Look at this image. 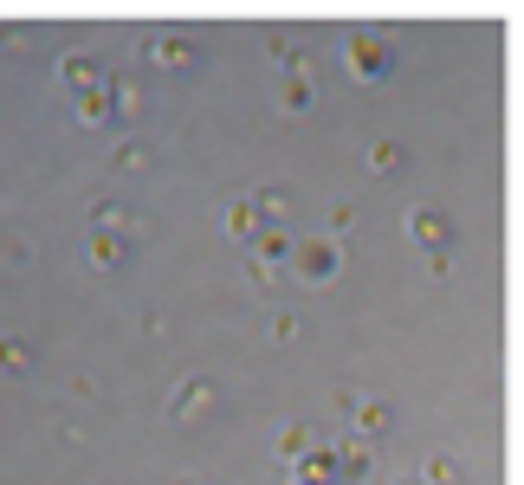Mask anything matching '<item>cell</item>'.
Here are the masks:
<instances>
[{
	"instance_id": "obj_5",
	"label": "cell",
	"mask_w": 524,
	"mask_h": 485,
	"mask_svg": "<svg viewBox=\"0 0 524 485\" xmlns=\"http://www.w3.org/2000/svg\"><path fill=\"white\" fill-rule=\"evenodd\" d=\"M208 408H214V382H208V376H188L182 395H175V414H182V421H195V414H208Z\"/></svg>"
},
{
	"instance_id": "obj_13",
	"label": "cell",
	"mask_w": 524,
	"mask_h": 485,
	"mask_svg": "<svg viewBox=\"0 0 524 485\" xmlns=\"http://www.w3.org/2000/svg\"><path fill=\"white\" fill-rule=\"evenodd\" d=\"M253 240H259V253H253V259H266V266H279V259L292 253V233H285V227H259Z\"/></svg>"
},
{
	"instance_id": "obj_1",
	"label": "cell",
	"mask_w": 524,
	"mask_h": 485,
	"mask_svg": "<svg viewBox=\"0 0 524 485\" xmlns=\"http://www.w3.org/2000/svg\"><path fill=\"white\" fill-rule=\"evenodd\" d=\"M343 59H350V78H389V65H395V46H389V33H350V46H343Z\"/></svg>"
},
{
	"instance_id": "obj_20",
	"label": "cell",
	"mask_w": 524,
	"mask_h": 485,
	"mask_svg": "<svg viewBox=\"0 0 524 485\" xmlns=\"http://www.w3.org/2000/svg\"><path fill=\"white\" fill-rule=\"evenodd\" d=\"M369 169H376V175L402 169V143H376V149H369Z\"/></svg>"
},
{
	"instance_id": "obj_15",
	"label": "cell",
	"mask_w": 524,
	"mask_h": 485,
	"mask_svg": "<svg viewBox=\"0 0 524 485\" xmlns=\"http://www.w3.org/2000/svg\"><path fill=\"white\" fill-rule=\"evenodd\" d=\"M330 460H337V473H369V447H363V440H337Z\"/></svg>"
},
{
	"instance_id": "obj_7",
	"label": "cell",
	"mask_w": 524,
	"mask_h": 485,
	"mask_svg": "<svg viewBox=\"0 0 524 485\" xmlns=\"http://www.w3.org/2000/svg\"><path fill=\"white\" fill-rule=\"evenodd\" d=\"M350 414H356V434H389V427H395L389 401H350Z\"/></svg>"
},
{
	"instance_id": "obj_12",
	"label": "cell",
	"mask_w": 524,
	"mask_h": 485,
	"mask_svg": "<svg viewBox=\"0 0 524 485\" xmlns=\"http://www.w3.org/2000/svg\"><path fill=\"white\" fill-rule=\"evenodd\" d=\"M246 201H253L259 220H285V214H292V194H285V188H259V194H246Z\"/></svg>"
},
{
	"instance_id": "obj_11",
	"label": "cell",
	"mask_w": 524,
	"mask_h": 485,
	"mask_svg": "<svg viewBox=\"0 0 524 485\" xmlns=\"http://www.w3.org/2000/svg\"><path fill=\"white\" fill-rule=\"evenodd\" d=\"M298 479H305V485H330V479H337V460H330V447H311L305 460H298Z\"/></svg>"
},
{
	"instance_id": "obj_9",
	"label": "cell",
	"mask_w": 524,
	"mask_h": 485,
	"mask_svg": "<svg viewBox=\"0 0 524 485\" xmlns=\"http://www.w3.org/2000/svg\"><path fill=\"white\" fill-rule=\"evenodd\" d=\"M91 227H98V233H136V214H130V207H117V201H98V207H91Z\"/></svg>"
},
{
	"instance_id": "obj_21",
	"label": "cell",
	"mask_w": 524,
	"mask_h": 485,
	"mask_svg": "<svg viewBox=\"0 0 524 485\" xmlns=\"http://www.w3.org/2000/svg\"><path fill=\"white\" fill-rule=\"evenodd\" d=\"M460 479V460H427V473H421V485H453Z\"/></svg>"
},
{
	"instance_id": "obj_14",
	"label": "cell",
	"mask_w": 524,
	"mask_h": 485,
	"mask_svg": "<svg viewBox=\"0 0 524 485\" xmlns=\"http://www.w3.org/2000/svg\"><path fill=\"white\" fill-rule=\"evenodd\" d=\"M104 91H110V110H117V117H136V104H143L136 78H104Z\"/></svg>"
},
{
	"instance_id": "obj_3",
	"label": "cell",
	"mask_w": 524,
	"mask_h": 485,
	"mask_svg": "<svg viewBox=\"0 0 524 485\" xmlns=\"http://www.w3.org/2000/svg\"><path fill=\"white\" fill-rule=\"evenodd\" d=\"M143 59L162 65V72H188V65H195V46H188L182 33H156V39L143 46Z\"/></svg>"
},
{
	"instance_id": "obj_16",
	"label": "cell",
	"mask_w": 524,
	"mask_h": 485,
	"mask_svg": "<svg viewBox=\"0 0 524 485\" xmlns=\"http://www.w3.org/2000/svg\"><path fill=\"white\" fill-rule=\"evenodd\" d=\"M78 117H85V123H117V110H110V91H85V97H78Z\"/></svg>"
},
{
	"instance_id": "obj_19",
	"label": "cell",
	"mask_w": 524,
	"mask_h": 485,
	"mask_svg": "<svg viewBox=\"0 0 524 485\" xmlns=\"http://www.w3.org/2000/svg\"><path fill=\"white\" fill-rule=\"evenodd\" d=\"M311 97H317V85H311V78H285V85H279V104H285V110H305Z\"/></svg>"
},
{
	"instance_id": "obj_10",
	"label": "cell",
	"mask_w": 524,
	"mask_h": 485,
	"mask_svg": "<svg viewBox=\"0 0 524 485\" xmlns=\"http://www.w3.org/2000/svg\"><path fill=\"white\" fill-rule=\"evenodd\" d=\"M0 369H7V376H26V369H33V343L0 330Z\"/></svg>"
},
{
	"instance_id": "obj_2",
	"label": "cell",
	"mask_w": 524,
	"mask_h": 485,
	"mask_svg": "<svg viewBox=\"0 0 524 485\" xmlns=\"http://www.w3.org/2000/svg\"><path fill=\"white\" fill-rule=\"evenodd\" d=\"M292 272H298L305 285L337 279V240H311V246H298V253H292Z\"/></svg>"
},
{
	"instance_id": "obj_6",
	"label": "cell",
	"mask_w": 524,
	"mask_h": 485,
	"mask_svg": "<svg viewBox=\"0 0 524 485\" xmlns=\"http://www.w3.org/2000/svg\"><path fill=\"white\" fill-rule=\"evenodd\" d=\"M65 78H72L78 91H104V78L110 72H98V59H91V52H65V65H59Z\"/></svg>"
},
{
	"instance_id": "obj_17",
	"label": "cell",
	"mask_w": 524,
	"mask_h": 485,
	"mask_svg": "<svg viewBox=\"0 0 524 485\" xmlns=\"http://www.w3.org/2000/svg\"><path fill=\"white\" fill-rule=\"evenodd\" d=\"M279 453H285V460H305V453H311V427H305V421H292V427L279 434Z\"/></svg>"
},
{
	"instance_id": "obj_23",
	"label": "cell",
	"mask_w": 524,
	"mask_h": 485,
	"mask_svg": "<svg viewBox=\"0 0 524 485\" xmlns=\"http://www.w3.org/2000/svg\"><path fill=\"white\" fill-rule=\"evenodd\" d=\"M298 485H305V479H298Z\"/></svg>"
},
{
	"instance_id": "obj_4",
	"label": "cell",
	"mask_w": 524,
	"mask_h": 485,
	"mask_svg": "<svg viewBox=\"0 0 524 485\" xmlns=\"http://www.w3.org/2000/svg\"><path fill=\"white\" fill-rule=\"evenodd\" d=\"M408 233H415L421 246H434V253H440V246L453 240V220L440 214V207H415V214H408Z\"/></svg>"
},
{
	"instance_id": "obj_18",
	"label": "cell",
	"mask_w": 524,
	"mask_h": 485,
	"mask_svg": "<svg viewBox=\"0 0 524 485\" xmlns=\"http://www.w3.org/2000/svg\"><path fill=\"white\" fill-rule=\"evenodd\" d=\"M227 233H240V240H253V233H259L253 201H233V207H227Z\"/></svg>"
},
{
	"instance_id": "obj_22",
	"label": "cell",
	"mask_w": 524,
	"mask_h": 485,
	"mask_svg": "<svg viewBox=\"0 0 524 485\" xmlns=\"http://www.w3.org/2000/svg\"><path fill=\"white\" fill-rule=\"evenodd\" d=\"M402 485H421V479H402Z\"/></svg>"
},
{
	"instance_id": "obj_8",
	"label": "cell",
	"mask_w": 524,
	"mask_h": 485,
	"mask_svg": "<svg viewBox=\"0 0 524 485\" xmlns=\"http://www.w3.org/2000/svg\"><path fill=\"white\" fill-rule=\"evenodd\" d=\"M85 253H91V266H98V272H117L123 266V233H91Z\"/></svg>"
}]
</instances>
